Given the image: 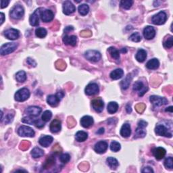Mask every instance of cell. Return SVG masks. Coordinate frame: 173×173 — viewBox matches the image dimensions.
<instances>
[{
  "instance_id": "obj_23",
  "label": "cell",
  "mask_w": 173,
  "mask_h": 173,
  "mask_svg": "<svg viewBox=\"0 0 173 173\" xmlns=\"http://www.w3.org/2000/svg\"><path fill=\"white\" fill-rule=\"evenodd\" d=\"M94 119L90 116H85L81 119V125L84 128H89L94 125Z\"/></svg>"
},
{
  "instance_id": "obj_37",
  "label": "cell",
  "mask_w": 173,
  "mask_h": 173,
  "mask_svg": "<svg viewBox=\"0 0 173 173\" xmlns=\"http://www.w3.org/2000/svg\"><path fill=\"white\" fill-rule=\"evenodd\" d=\"M16 79L18 82L24 83L26 80V75L24 71H19L16 75Z\"/></svg>"
},
{
  "instance_id": "obj_1",
  "label": "cell",
  "mask_w": 173,
  "mask_h": 173,
  "mask_svg": "<svg viewBox=\"0 0 173 173\" xmlns=\"http://www.w3.org/2000/svg\"><path fill=\"white\" fill-rule=\"evenodd\" d=\"M18 48L16 43H7L3 45L0 49V54L2 55H8L14 52Z\"/></svg>"
},
{
  "instance_id": "obj_50",
  "label": "cell",
  "mask_w": 173,
  "mask_h": 173,
  "mask_svg": "<svg viewBox=\"0 0 173 173\" xmlns=\"http://www.w3.org/2000/svg\"><path fill=\"white\" fill-rule=\"evenodd\" d=\"M45 122H43L42 119L41 120H39V119H37L35 123V125L37 128H39V129H41L43 128V126H45Z\"/></svg>"
},
{
  "instance_id": "obj_62",
  "label": "cell",
  "mask_w": 173,
  "mask_h": 173,
  "mask_svg": "<svg viewBox=\"0 0 173 173\" xmlns=\"http://www.w3.org/2000/svg\"><path fill=\"white\" fill-rule=\"evenodd\" d=\"M104 132V128H101L99 131L97 132V134H103Z\"/></svg>"
},
{
  "instance_id": "obj_41",
  "label": "cell",
  "mask_w": 173,
  "mask_h": 173,
  "mask_svg": "<svg viewBox=\"0 0 173 173\" xmlns=\"http://www.w3.org/2000/svg\"><path fill=\"white\" fill-rule=\"evenodd\" d=\"M55 164V158H54L53 156H49L48 157V159L46 160V161L44 164V168L48 169L51 168Z\"/></svg>"
},
{
  "instance_id": "obj_61",
  "label": "cell",
  "mask_w": 173,
  "mask_h": 173,
  "mask_svg": "<svg viewBox=\"0 0 173 173\" xmlns=\"http://www.w3.org/2000/svg\"><path fill=\"white\" fill-rule=\"evenodd\" d=\"M166 112H172V106H170L168 108H166Z\"/></svg>"
},
{
  "instance_id": "obj_10",
  "label": "cell",
  "mask_w": 173,
  "mask_h": 173,
  "mask_svg": "<svg viewBox=\"0 0 173 173\" xmlns=\"http://www.w3.org/2000/svg\"><path fill=\"white\" fill-rule=\"evenodd\" d=\"M42 9L43 8H41L37 9V10L34 12L31 15H30V18H29V23L31 26H37L39 25V17L40 16V13H41Z\"/></svg>"
},
{
  "instance_id": "obj_57",
  "label": "cell",
  "mask_w": 173,
  "mask_h": 173,
  "mask_svg": "<svg viewBox=\"0 0 173 173\" xmlns=\"http://www.w3.org/2000/svg\"><path fill=\"white\" fill-rule=\"evenodd\" d=\"M56 95L57 96L59 97V99L60 100H61L62 99L63 97H64V92L63 91H58L57 94H56Z\"/></svg>"
},
{
  "instance_id": "obj_2",
  "label": "cell",
  "mask_w": 173,
  "mask_h": 173,
  "mask_svg": "<svg viewBox=\"0 0 173 173\" xmlns=\"http://www.w3.org/2000/svg\"><path fill=\"white\" fill-rule=\"evenodd\" d=\"M30 97V91L27 88H23L17 91L14 95L15 100L19 102L26 101Z\"/></svg>"
},
{
  "instance_id": "obj_18",
  "label": "cell",
  "mask_w": 173,
  "mask_h": 173,
  "mask_svg": "<svg viewBox=\"0 0 173 173\" xmlns=\"http://www.w3.org/2000/svg\"><path fill=\"white\" fill-rule=\"evenodd\" d=\"M143 36L147 40L152 39L156 36V30L151 26H147L143 29Z\"/></svg>"
},
{
  "instance_id": "obj_22",
  "label": "cell",
  "mask_w": 173,
  "mask_h": 173,
  "mask_svg": "<svg viewBox=\"0 0 173 173\" xmlns=\"http://www.w3.org/2000/svg\"><path fill=\"white\" fill-rule=\"evenodd\" d=\"M53 141H54V139L51 137V136L45 135V136H43V137H41L39 139V143L41 146L47 147L49 146H50L51 143L53 142Z\"/></svg>"
},
{
  "instance_id": "obj_29",
  "label": "cell",
  "mask_w": 173,
  "mask_h": 173,
  "mask_svg": "<svg viewBox=\"0 0 173 173\" xmlns=\"http://www.w3.org/2000/svg\"><path fill=\"white\" fill-rule=\"evenodd\" d=\"M135 58L136 60H137L139 62H143L147 58L146 51L143 49H139L137 54L135 55Z\"/></svg>"
},
{
  "instance_id": "obj_35",
  "label": "cell",
  "mask_w": 173,
  "mask_h": 173,
  "mask_svg": "<svg viewBox=\"0 0 173 173\" xmlns=\"http://www.w3.org/2000/svg\"><path fill=\"white\" fill-rule=\"evenodd\" d=\"M30 154H31V156L34 158H39V157H41L44 155V151H43V150H41V148L35 147L31 151V153Z\"/></svg>"
},
{
  "instance_id": "obj_17",
  "label": "cell",
  "mask_w": 173,
  "mask_h": 173,
  "mask_svg": "<svg viewBox=\"0 0 173 173\" xmlns=\"http://www.w3.org/2000/svg\"><path fill=\"white\" fill-rule=\"evenodd\" d=\"M108 145L106 141H100L95 145L94 150L97 154H104L106 151Z\"/></svg>"
},
{
  "instance_id": "obj_43",
  "label": "cell",
  "mask_w": 173,
  "mask_h": 173,
  "mask_svg": "<svg viewBox=\"0 0 173 173\" xmlns=\"http://www.w3.org/2000/svg\"><path fill=\"white\" fill-rule=\"evenodd\" d=\"M129 39L133 42H139L141 40V36L139 33H134L130 36Z\"/></svg>"
},
{
  "instance_id": "obj_20",
  "label": "cell",
  "mask_w": 173,
  "mask_h": 173,
  "mask_svg": "<svg viewBox=\"0 0 173 173\" xmlns=\"http://www.w3.org/2000/svg\"><path fill=\"white\" fill-rule=\"evenodd\" d=\"M152 153L154 157H155L157 160H160L164 158L166 156V151L164 148L159 147L154 148V149L152 150Z\"/></svg>"
},
{
  "instance_id": "obj_40",
  "label": "cell",
  "mask_w": 173,
  "mask_h": 173,
  "mask_svg": "<svg viewBox=\"0 0 173 173\" xmlns=\"http://www.w3.org/2000/svg\"><path fill=\"white\" fill-rule=\"evenodd\" d=\"M51 117H52V113H51V111L46 110L43 113L42 116H41V119H42L43 122H49V120H50V119L51 118Z\"/></svg>"
},
{
  "instance_id": "obj_9",
  "label": "cell",
  "mask_w": 173,
  "mask_h": 173,
  "mask_svg": "<svg viewBox=\"0 0 173 173\" xmlns=\"http://www.w3.org/2000/svg\"><path fill=\"white\" fill-rule=\"evenodd\" d=\"M40 17H41L43 22H44V23H49V22L53 20L54 14L51 10H45V9L43 8L41 13H40Z\"/></svg>"
},
{
  "instance_id": "obj_19",
  "label": "cell",
  "mask_w": 173,
  "mask_h": 173,
  "mask_svg": "<svg viewBox=\"0 0 173 173\" xmlns=\"http://www.w3.org/2000/svg\"><path fill=\"white\" fill-rule=\"evenodd\" d=\"M92 107L94 108L95 112L100 113L103 111L104 107V103L102 100L100 98L95 99L91 101Z\"/></svg>"
},
{
  "instance_id": "obj_11",
  "label": "cell",
  "mask_w": 173,
  "mask_h": 173,
  "mask_svg": "<svg viewBox=\"0 0 173 173\" xmlns=\"http://www.w3.org/2000/svg\"><path fill=\"white\" fill-rule=\"evenodd\" d=\"M155 132L160 136H164V137L171 138L172 137V133L168 131V129L163 125H158L156 126L155 129Z\"/></svg>"
},
{
  "instance_id": "obj_6",
  "label": "cell",
  "mask_w": 173,
  "mask_h": 173,
  "mask_svg": "<svg viewBox=\"0 0 173 173\" xmlns=\"http://www.w3.org/2000/svg\"><path fill=\"white\" fill-rule=\"evenodd\" d=\"M85 57L86 60L94 62H97L101 60V54L100 52L96 50H88L85 53Z\"/></svg>"
},
{
  "instance_id": "obj_46",
  "label": "cell",
  "mask_w": 173,
  "mask_h": 173,
  "mask_svg": "<svg viewBox=\"0 0 173 173\" xmlns=\"http://www.w3.org/2000/svg\"><path fill=\"white\" fill-rule=\"evenodd\" d=\"M70 156L69 154H63L60 156V160L63 164H67L70 161Z\"/></svg>"
},
{
  "instance_id": "obj_16",
  "label": "cell",
  "mask_w": 173,
  "mask_h": 173,
  "mask_svg": "<svg viewBox=\"0 0 173 173\" xmlns=\"http://www.w3.org/2000/svg\"><path fill=\"white\" fill-rule=\"evenodd\" d=\"M42 112V109L38 106H30L26 108L25 110V113L28 116L31 117L38 116Z\"/></svg>"
},
{
  "instance_id": "obj_7",
  "label": "cell",
  "mask_w": 173,
  "mask_h": 173,
  "mask_svg": "<svg viewBox=\"0 0 173 173\" xmlns=\"http://www.w3.org/2000/svg\"><path fill=\"white\" fill-rule=\"evenodd\" d=\"M18 134L21 137H33L35 136V131L33 129L27 126H21L18 129Z\"/></svg>"
},
{
  "instance_id": "obj_59",
  "label": "cell",
  "mask_w": 173,
  "mask_h": 173,
  "mask_svg": "<svg viewBox=\"0 0 173 173\" xmlns=\"http://www.w3.org/2000/svg\"><path fill=\"white\" fill-rule=\"evenodd\" d=\"M126 110L127 113H131L132 112V109H131V107L130 106V104H127L126 106Z\"/></svg>"
},
{
  "instance_id": "obj_8",
  "label": "cell",
  "mask_w": 173,
  "mask_h": 173,
  "mask_svg": "<svg viewBox=\"0 0 173 173\" xmlns=\"http://www.w3.org/2000/svg\"><path fill=\"white\" fill-rule=\"evenodd\" d=\"M150 102L156 107L164 106V105L167 104L168 103V100L165 97L157 96V95H151L150 96Z\"/></svg>"
},
{
  "instance_id": "obj_60",
  "label": "cell",
  "mask_w": 173,
  "mask_h": 173,
  "mask_svg": "<svg viewBox=\"0 0 173 173\" xmlns=\"http://www.w3.org/2000/svg\"><path fill=\"white\" fill-rule=\"evenodd\" d=\"M0 16H1V18H2V20H1V23H0V24H2L3 23H4V20H5V15L4 13H1V14H0Z\"/></svg>"
},
{
  "instance_id": "obj_45",
  "label": "cell",
  "mask_w": 173,
  "mask_h": 173,
  "mask_svg": "<svg viewBox=\"0 0 173 173\" xmlns=\"http://www.w3.org/2000/svg\"><path fill=\"white\" fill-rule=\"evenodd\" d=\"M36 120L37 119H34L33 117L29 116L26 117H24V118L22 119V122L24 123H26V124H29V125H35Z\"/></svg>"
},
{
  "instance_id": "obj_42",
  "label": "cell",
  "mask_w": 173,
  "mask_h": 173,
  "mask_svg": "<svg viewBox=\"0 0 173 173\" xmlns=\"http://www.w3.org/2000/svg\"><path fill=\"white\" fill-rule=\"evenodd\" d=\"M120 148H121L120 144L118 143V142H117L116 141H112L110 144V150L114 151V152H117V151H118L120 150Z\"/></svg>"
},
{
  "instance_id": "obj_12",
  "label": "cell",
  "mask_w": 173,
  "mask_h": 173,
  "mask_svg": "<svg viewBox=\"0 0 173 173\" xmlns=\"http://www.w3.org/2000/svg\"><path fill=\"white\" fill-rule=\"evenodd\" d=\"M132 89H133V91H138L139 95L141 97L143 96L147 91V87L146 86H145L143 82L137 81L134 83L133 86H132Z\"/></svg>"
},
{
  "instance_id": "obj_21",
  "label": "cell",
  "mask_w": 173,
  "mask_h": 173,
  "mask_svg": "<svg viewBox=\"0 0 173 173\" xmlns=\"http://www.w3.org/2000/svg\"><path fill=\"white\" fill-rule=\"evenodd\" d=\"M62 129V122L60 120L54 119L53 121L51 122L50 126H49V129L52 133H56L60 131Z\"/></svg>"
},
{
  "instance_id": "obj_36",
  "label": "cell",
  "mask_w": 173,
  "mask_h": 173,
  "mask_svg": "<svg viewBox=\"0 0 173 173\" xmlns=\"http://www.w3.org/2000/svg\"><path fill=\"white\" fill-rule=\"evenodd\" d=\"M78 11L79 14L82 15V16H85V15L89 13V7L87 4H81L79 6Z\"/></svg>"
},
{
  "instance_id": "obj_27",
  "label": "cell",
  "mask_w": 173,
  "mask_h": 173,
  "mask_svg": "<svg viewBox=\"0 0 173 173\" xmlns=\"http://www.w3.org/2000/svg\"><path fill=\"white\" fill-rule=\"evenodd\" d=\"M124 75V71L121 69H117L116 70H113L112 72L110 73V76L112 80H118L121 79Z\"/></svg>"
},
{
  "instance_id": "obj_48",
  "label": "cell",
  "mask_w": 173,
  "mask_h": 173,
  "mask_svg": "<svg viewBox=\"0 0 173 173\" xmlns=\"http://www.w3.org/2000/svg\"><path fill=\"white\" fill-rule=\"evenodd\" d=\"M145 108H146V106L143 104H138L137 106H135V109L137 111V112L139 113H142L144 111Z\"/></svg>"
},
{
  "instance_id": "obj_52",
  "label": "cell",
  "mask_w": 173,
  "mask_h": 173,
  "mask_svg": "<svg viewBox=\"0 0 173 173\" xmlns=\"http://www.w3.org/2000/svg\"><path fill=\"white\" fill-rule=\"evenodd\" d=\"M26 62H27V63L29 64V65H30V66H31L35 67V66H37V63H36V62H35V60H34L31 59V58H28L27 60H26Z\"/></svg>"
},
{
  "instance_id": "obj_44",
  "label": "cell",
  "mask_w": 173,
  "mask_h": 173,
  "mask_svg": "<svg viewBox=\"0 0 173 173\" xmlns=\"http://www.w3.org/2000/svg\"><path fill=\"white\" fill-rule=\"evenodd\" d=\"M164 166L166 168L172 169L173 168V158L172 157H168L164 161Z\"/></svg>"
},
{
  "instance_id": "obj_32",
  "label": "cell",
  "mask_w": 173,
  "mask_h": 173,
  "mask_svg": "<svg viewBox=\"0 0 173 173\" xmlns=\"http://www.w3.org/2000/svg\"><path fill=\"white\" fill-rule=\"evenodd\" d=\"M88 138V134L86 132L80 131H78L75 135V139L78 142H83Z\"/></svg>"
},
{
  "instance_id": "obj_26",
  "label": "cell",
  "mask_w": 173,
  "mask_h": 173,
  "mask_svg": "<svg viewBox=\"0 0 173 173\" xmlns=\"http://www.w3.org/2000/svg\"><path fill=\"white\" fill-rule=\"evenodd\" d=\"M60 100L56 94L55 95H49L47 98V102L48 104L52 107L57 106L58 104H59Z\"/></svg>"
},
{
  "instance_id": "obj_33",
  "label": "cell",
  "mask_w": 173,
  "mask_h": 173,
  "mask_svg": "<svg viewBox=\"0 0 173 173\" xmlns=\"http://www.w3.org/2000/svg\"><path fill=\"white\" fill-rule=\"evenodd\" d=\"M118 109V104L115 101H111L108 104L107 106V110L108 113L110 114H114L117 112Z\"/></svg>"
},
{
  "instance_id": "obj_51",
  "label": "cell",
  "mask_w": 173,
  "mask_h": 173,
  "mask_svg": "<svg viewBox=\"0 0 173 173\" xmlns=\"http://www.w3.org/2000/svg\"><path fill=\"white\" fill-rule=\"evenodd\" d=\"M91 35V32L90 30H83L82 32H81V36L83 37H89Z\"/></svg>"
},
{
  "instance_id": "obj_28",
  "label": "cell",
  "mask_w": 173,
  "mask_h": 173,
  "mask_svg": "<svg viewBox=\"0 0 173 173\" xmlns=\"http://www.w3.org/2000/svg\"><path fill=\"white\" fill-rule=\"evenodd\" d=\"M160 66V62L157 58H153L147 62L146 67L150 70H156Z\"/></svg>"
},
{
  "instance_id": "obj_3",
  "label": "cell",
  "mask_w": 173,
  "mask_h": 173,
  "mask_svg": "<svg viewBox=\"0 0 173 173\" xmlns=\"http://www.w3.org/2000/svg\"><path fill=\"white\" fill-rule=\"evenodd\" d=\"M10 16L14 19H20L24 16V10L23 6L20 5H16L12 8L10 12Z\"/></svg>"
},
{
  "instance_id": "obj_63",
  "label": "cell",
  "mask_w": 173,
  "mask_h": 173,
  "mask_svg": "<svg viewBox=\"0 0 173 173\" xmlns=\"http://www.w3.org/2000/svg\"><path fill=\"white\" fill-rule=\"evenodd\" d=\"M122 53H126V48H123V49L122 50Z\"/></svg>"
},
{
  "instance_id": "obj_30",
  "label": "cell",
  "mask_w": 173,
  "mask_h": 173,
  "mask_svg": "<svg viewBox=\"0 0 173 173\" xmlns=\"http://www.w3.org/2000/svg\"><path fill=\"white\" fill-rule=\"evenodd\" d=\"M106 162L107 164L109 166V167L112 170H116L119 165L118 160L112 157H108L106 159Z\"/></svg>"
},
{
  "instance_id": "obj_4",
  "label": "cell",
  "mask_w": 173,
  "mask_h": 173,
  "mask_svg": "<svg viewBox=\"0 0 173 173\" xmlns=\"http://www.w3.org/2000/svg\"><path fill=\"white\" fill-rule=\"evenodd\" d=\"M166 20H167V15L164 11L160 12L159 13L154 15L151 18V21L156 25H162V24H164L166 23Z\"/></svg>"
},
{
  "instance_id": "obj_55",
  "label": "cell",
  "mask_w": 173,
  "mask_h": 173,
  "mask_svg": "<svg viewBox=\"0 0 173 173\" xmlns=\"http://www.w3.org/2000/svg\"><path fill=\"white\" fill-rule=\"evenodd\" d=\"M142 172H149V173H151V172H154V170L151 168V167H150V166H147V167H145L143 170H142Z\"/></svg>"
},
{
  "instance_id": "obj_25",
  "label": "cell",
  "mask_w": 173,
  "mask_h": 173,
  "mask_svg": "<svg viewBox=\"0 0 173 173\" xmlns=\"http://www.w3.org/2000/svg\"><path fill=\"white\" fill-rule=\"evenodd\" d=\"M63 42L65 45L75 46L77 42V37L75 35H65L63 37Z\"/></svg>"
},
{
  "instance_id": "obj_58",
  "label": "cell",
  "mask_w": 173,
  "mask_h": 173,
  "mask_svg": "<svg viewBox=\"0 0 173 173\" xmlns=\"http://www.w3.org/2000/svg\"><path fill=\"white\" fill-rule=\"evenodd\" d=\"M74 30L73 26H69L66 27V29H64V32L67 33L68 32L71 31V30Z\"/></svg>"
},
{
  "instance_id": "obj_38",
  "label": "cell",
  "mask_w": 173,
  "mask_h": 173,
  "mask_svg": "<svg viewBox=\"0 0 173 173\" xmlns=\"http://www.w3.org/2000/svg\"><path fill=\"white\" fill-rule=\"evenodd\" d=\"M47 30L44 28H37L35 30V35L39 38H44L47 35Z\"/></svg>"
},
{
  "instance_id": "obj_13",
  "label": "cell",
  "mask_w": 173,
  "mask_h": 173,
  "mask_svg": "<svg viewBox=\"0 0 173 173\" xmlns=\"http://www.w3.org/2000/svg\"><path fill=\"white\" fill-rule=\"evenodd\" d=\"M99 86L96 83H89L87 86H86L85 89V94L87 95H96L99 93Z\"/></svg>"
},
{
  "instance_id": "obj_31",
  "label": "cell",
  "mask_w": 173,
  "mask_h": 173,
  "mask_svg": "<svg viewBox=\"0 0 173 173\" xmlns=\"http://www.w3.org/2000/svg\"><path fill=\"white\" fill-rule=\"evenodd\" d=\"M132 79V76L131 75V74H129V75L126 76V78L123 80V81L120 83V86H121V88L124 90H126L129 88V86L131 84V82Z\"/></svg>"
},
{
  "instance_id": "obj_24",
  "label": "cell",
  "mask_w": 173,
  "mask_h": 173,
  "mask_svg": "<svg viewBox=\"0 0 173 173\" xmlns=\"http://www.w3.org/2000/svg\"><path fill=\"white\" fill-rule=\"evenodd\" d=\"M131 134V126L128 123H125V124L122 126L121 129H120V135L122 137L127 138L130 137Z\"/></svg>"
},
{
  "instance_id": "obj_5",
  "label": "cell",
  "mask_w": 173,
  "mask_h": 173,
  "mask_svg": "<svg viewBox=\"0 0 173 173\" xmlns=\"http://www.w3.org/2000/svg\"><path fill=\"white\" fill-rule=\"evenodd\" d=\"M147 126V122L144 120H140L138 122V127L135 131V139L137 138H143L146 135V131L145 128Z\"/></svg>"
},
{
  "instance_id": "obj_56",
  "label": "cell",
  "mask_w": 173,
  "mask_h": 173,
  "mask_svg": "<svg viewBox=\"0 0 173 173\" xmlns=\"http://www.w3.org/2000/svg\"><path fill=\"white\" fill-rule=\"evenodd\" d=\"M68 124H69V125L71 124L74 126L76 125V122L75 121V120H74L72 117H69V118H68Z\"/></svg>"
},
{
  "instance_id": "obj_54",
  "label": "cell",
  "mask_w": 173,
  "mask_h": 173,
  "mask_svg": "<svg viewBox=\"0 0 173 173\" xmlns=\"http://www.w3.org/2000/svg\"><path fill=\"white\" fill-rule=\"evenodd\" d=\"M10 1H8V0H2L1 1V8L3 9L5 7H7Z\"/></svg>"
},
{
  "instance_id": "obj_49",
  "label": "cell",
  "mask_w": 173,
  "mask_h": 173,
  "mask_svg": "<svg viewBox=\"0 0 173 173\" xmlns=\"http://www.w3.org/2000/svg\"><path fill=\"white\" fill-rule=\"evenodd\" d=\"M30 146V143L29 141H23V142H22L21 144H20V148L21 150H28L29 149V147Z\"/></svg>"
},
{
  "instance_id": "obj_14",
  "label": "cell",
  "mask_w": 173,
  "mask_h": 173,
  "mask_svg": "<svg viewBox=\"0 0 173 173\" xmlns=\"http://www.w3.org/2000/svg\"><path fill=\"white\" fill-rule=\"evenodd\" d=\"M63 12L64 14L70 15L74 13L76 10L75 6L72 4V3L70 1H65L63 3Z\"/></svg>"
},
{
  "instance_id": "obj_47",
  "label": "cell",
  "mask_w": 173,
  "mask_h": 173,
  "mask_svg": "<svg viewBox=\"0 0 173 173\" xmlns=\"http://www.w3.org/2000/svg\"><path fill=\"white\" fill-rule=\"evenodd\" d=\"M173 45V41H172V36H171L168 39H166V41L164 43V48L170 49L172 47Z\"/></svg>"
},
{
  "instance_id": "obj_15",
  "label": "cell",
  "mask_w": 173,
  "mask_h": 173,
  "mask_svg": "<svg viewBox=\"0 0 173 173\" xmlns=\"http://www.w3.org/2000/svg\"><path fill=\"white\" fill-rule=\"evenodd\" d=\"M4 35L6 38L10 40H16L20 37V32L17 29H9L5 30Z\"/></svg>"
},
{
  "instance_id": "obj_39",
  "label": "cell",
  "mask_w": 173,
  "mask_h": 173,
  "mask_svg": "<svg viewBox=\"0 0 173 173\" xmlns=\"http://www.w3.org/2000/svg\"><path fill=\"white\" fill-rule=\"evenodd\" d=\"M133 4V1L131 0H122L120 2V6L125 10H129Z\"/></svg>"
},
{
  "instance_id": "obj_34",
  "label": "cell",
  "mask_w": 173,
  "mask_h": 173,
  "mask_svg": "<svg viewBox=\"0 0 173 173\" xmlns=\"http://www.w3.org/2000/svg\"><path fill=\"white\" fill-rule=\"evenodd\" d=\"M108 52H109L111 57L116 60H118L120 59V53L118 49L114 47H110L108 48Z\"/></svg>"
},
{
  "instance_id": "obj_53",
  "label": "cell",
  "mask_w": 173,
  "mask_h": 173,
  "mask_svg": "<svg viewBox=\"0 0 173 173\" xmlns=\"http://www.w3.org/2000/svg\"><path fill=\"white\" fill-rule=\"evenodd\" d=\"M13 117H14V114H8L7 116L5 117V123H10V122L12 121V119H13Z\"/></svg>"
}]
</instances>
